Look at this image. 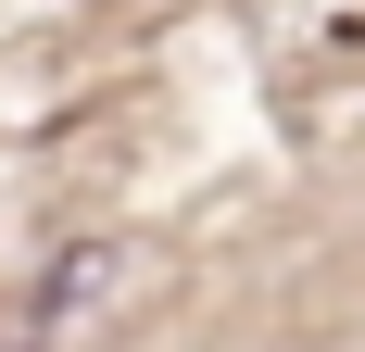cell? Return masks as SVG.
<instances>
[{"label":"cell","instance_id":"6da1fadb","mask_svg":"<svg viewBox=\"0 0 365 352\" xmlns=\"http://www.w3.org/2000/svg\"><path fill=\"white\" fill-rule=\"evenodd\" d=\"M113 264H126L113 239H76L63 264H51V277L26 289V315H13V352H51V340H63L76 315H88V289H113Z\"/></svg>","mask_w":365,"mask_h":352}]
</instances>
